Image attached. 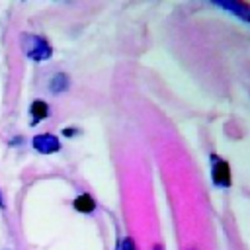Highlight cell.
<instances>
[{
  "label": "cell",
  "mask_w": 250,
  "mask_h": 250,
  "mask_svg": "<svg viewBox=\"0 0 250 250\" xmlns=\"http://www.w3.org/2000/svg\"><path fill=\"white\" fill-rule=\"evenodd\" d=\"M21 51L25 53L27 59H31L33 62H41L51 59L53 55V47L49 45V41L41 35H33V33H21Z\"/></svg>",
  "instance_id": "1"
},
{
  "label": "cell",
  "mask_w": 250,
  "mask_h": 250,
  "mask_svg": "<svg viewBox=\"0 0 250 250\" xmlns=\"http://www.w3.org/2000/svg\"><path fill=\"white\" fill-rule=\"evenodd\" d=\"M31 146L41 154H53L61 150V141L51 133H41L31 139Z\"/></svg>",
  "instance_id": "2"
},
{
  "label": "cell",
  "mask_w": 250,
  "mask_h": 250,
  "mask_svg": "<svg viewBox=\"0 0 250 250\" xmlns=\"http://www.w3.org/2000/svg\"><path fill=\"white\" fill-rule=\"evenodd\" d=\"M211 164H213V170H211V178L215 182V186L219 188H229L230 186V168L225 160H221L219 156H211Z\"/></svg>",
  "instance_id": "3"
},
{
  "label": "cell",
  "mask_w": 250,
  "mask_h": 250,
  "mask_svg": "<svg viewBox=\"0 0 250 250\" xmlns=\"http://www.w3.org/2000/svg\"><path fill=\"white\" fill-rule=\"evenodd\" d=\"M49 113H51V109H49V105H47L43 100H35V102H31V105H29L31 123H29V125H37L41 119L49 117Z\"/></svg>",
  "instance_id": "4"
},
{
  "label": "cell",
  "mask_w": 250,
  "mask_h": 250,
  "mask_svg": "<svg viewBox=\"0 0 250 250\" xmlns=\"http://www.w3.org/2000/svg\"><path fill=\"white\" fill-rule=\"evenodd\" d=\"M217 6L230 10L232 14L240 16L244 21H248V20H250V16H248V14H250V10H248V4H246V2H217Z\"/></svg>",
  "instance_id": "5"
},
{
  "label": "cell",
  "mask_w": 250,
  "mask_h": 250,
  "mask_svg": "<svg viewBox=\"0 0 250 250\" xmlns=\"http://www.w3.org/2000/svg\"><path fill=\"white\" fill-rule=\"evenodd\" d=\"M68 84H70L68 74H64V72H57V74L49 80V90H51L53 94H62V92L68 88Z\"/></svg>",
  "instance_id": "6"
},
{
  "label": "cell",
  "mask_w": 250,
  "mask_h": 250,
  "mask_svg": "<svg viewBox=\"0 0 250 250\" xmlns=\"http://www.w3.org/2000/svg\"><path fill=\"white\" fill-rule=\"evenodd\" d=\"M74 209L76 211H80V213H92L94 209H96V201H94V197L90 195V193H80L76 199H74Z\"/></svg>",
  "instance_id": "7"
},
{
  "label": "cell",
  "mask_w": 250,
  "mask_h": 250,
  "mask_svg": "<svg viewBox=\"0 0 250 250\" xmlns=\"http://www.w3.org/2000/svg\"><path fill=\"white\" fill-rule=\"evenodd\" d=\"M121 250H137L135 248V242H133V238H123V242H121Z\"/></svg>",
  "instance_id": "8"
},
{
  "label": "cell",
  "mask_w": 250,
  "mask_h": 250,
  "mask_svg": "<svg viewBox=\"0 0 250 250\" xmlns=\"http://www.w3.org/2000/svg\"><path fill=\"white\" fill-rule=\"evenodd\" d=\"M78 133V129H62V135L64 137H72V135H76Z\"/></svg>",
  "instance_id": "9"
},
{
  "label": "cell",
  "mask_w": 250,
  "mask_h": 250,
  "mask_svg": "<svg viewBox=\"0 0 250 250\" xmlns=\"http://www.w3.org/2000/svg\"><path fill=\"white\" fill-rule=\"evenodd\" d=\"M0 207H4V197H2V191H0Z\"/></svg>",
  "instance_id": "10"
},
{
  "label": "cell",
  "mask_w": 250,
  "mask_h": 250,
  "mask_svg": "<svg viewBox=\"0 0 250 250\" xmlns=\"http://www.w3.org/2000/svg\"><path fill=\"white\" fill-rule=\"evenodd\" d=\"M154 250H160V246H154Z\"/></svg>",
  "instance_id": "11"
}]
</instances>
